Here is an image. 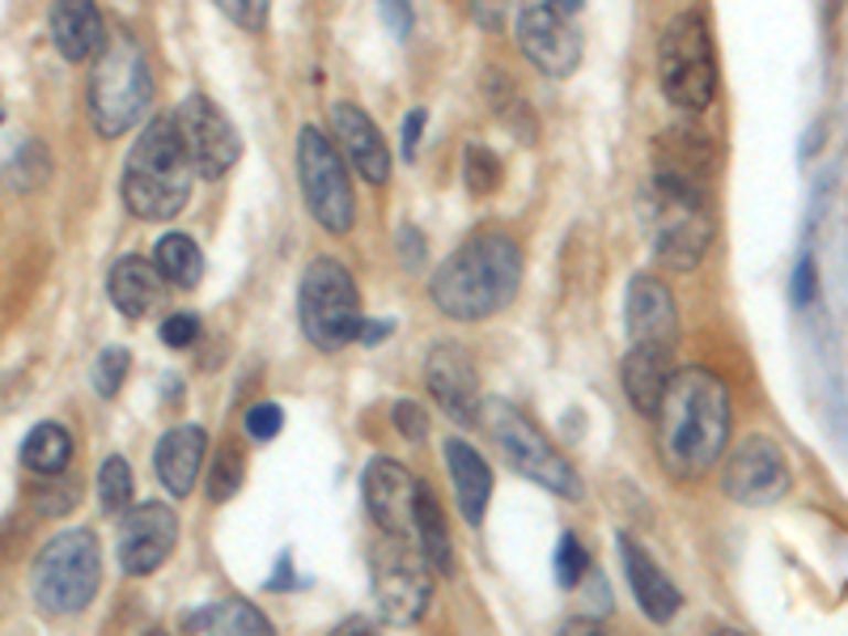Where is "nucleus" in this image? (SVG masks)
<instances>
[{
	"label": "nucleus",
	"mask_w": 848,
	"mask_h": 636,
	"mask_svg": "<svg viewBox=\"0 0 848 636\" xmlns=\"http://www.w3.org/2000/svg\"><path fill=\"white\" fill-rule=\"evenodd\" d=\"M383 335H390V323H361V332H356V344H378Z\"/></svg>",
	"instance_id": "nucleus-50"
},
{
	"label": "nucleus",
	"mask_w": 848,
	"mask_h": 636,
	"mask_svg": "<svg viewBox=\"0 0 848 636\" xmlns=\"http://www.w3.org/2000/svg\"><path fill=\"white\" fill-rule=\"evenodd\" d=\"M463 183L471 195H493L496 187H501V162H496L493 149H484V144H466Z\"/></svg>",
	"instance_id": "nucleus-36"
},
{
	"label": "nucleus",
	"mask_w": 848,
	"mask_h": 636,
	"mask_svg": "<svg viewBox=\"0 0 848 636\" xmlns=\"http://www.w3.org/2000/svg\"><path fill=\"white\" fill-rule=\"evenodd\" d=\"M243 475H247V459L234 442H221L217 459L208 467V497L213 500H229L238 488H243Z\"/></svg>",
	"instance_id": "nucleus-35"
},
{
	"label": "nucleus",
	"mask_w": 848,
	"mask_h": 636,
	"mask_svg": "<svg viewBox=\"0 0 848 636\" xmlns=\"http://www.w3.org/2000/svg\"><path fill=\"white\" fill-rule=\"evenodd\" d=\"M103 585V552L89 530H64L34 556L30 590L47 615H77Z\"/></svg>",
	"instance_id": "nucleus-8"
},
{
	"label": "nucleus",
	"mask_w": 848,
	"mask_h": 636,
	"mask_svg": "<svg viewBox=\"0 0 848 636\" xmlns=\"http://www.w3.org/2000/svg\"><path fill=\"white\" fill-rule=\"evenodd\" d=\"M712 636H742V633H730V628H721V633H712Z\"/></svg>",
	"instance_id": "nucleus-52"
},
{
	"label": "nucleus",
	"mask_w": 848,
	"mask_h": 636,
	"mask_svg": "<svg viewBox=\"0 0 848 636\" xmlns=\"http://www.w3.org/2000/svg\"><path fill=\"white\" fill-rule=\"evenodd\" d=\"M298 319L305 339L319 348V353H340L344 344H353L365 314H361V293H356L353 272L331 259L319 255L298 289Z\"/></svg>",
	"instance_id": "nucleus-9"
},
{
	"label": "nucleus",
	"mask_w": 848,
	"mask_h": 636,
	"mask_svg": "<svg viewBox=\"0 0 848 636\" xmlns=\"http://www.w3.org/2000/svg\"><path fill=\"white\" fill-rule=\"evenodd\" d=\"M446 467H450V479H454V497H459V514H463L466 526L484 522V509H489V497H493V471L480 459L475 445L450 438L446 442Z\"/></svg>",
	"instance_id": "nucleus-24"
},
{
	"label": "nucleus",
	"mask_w": 848,
	"mask_h": 636,
	"mask_svg": "<svg viewBox=\"0 0 848 636\" xmlns=\"http://www.w3.org/2000/svg\"><path fill=\"white\" fill-rule=\"evenodd\" d=\"M0 119H4V111H0Z\"/></svg>",
	"instance_id": "nucleus-54"
},
{
	"label": "nucleus",
	"mask_w": 848,
	"mask_h": 636,
	"mask_svg": "<svg viewBox=\"0 0 848 636\" xmlns=\"http://www.w3.org/2000/svg\"><path fill=\"white\" fill-rule=\"evenodd\" d=\"M657 459L679 484L700 479L730 445V390L712 369H679L670 374L666 395L657 403Z\"/></svg>",
	"instance_id": "nucleus-1"
},
{
	"label": "nucleus",
	"mask_w": 848,
	"mask_h": 636,
	"mask_svg": "<svg viewBox=\"0 0 848 636\" xmlns=\"http://www.w3.org/2000/svg\"><path fill=\"white\" fill-rule=\"evenodd\" d=\"M47 174H52V153L43 149V140H26V144L13 153L9 170H4V183H9L13 192H34V187L47 183Z\"/></svg>",
	"instance_id": "nucleus-33"
},
{
	"label": "nucleus",
	"mask_w": 848,
	"mask_h": 636,
	"mask_svg": "<svg viewBox=\"0 0 848 636\" xmlns=\"http://www.w3.org/2000/svg\"><path fill=\"white\" fill-rule=\"evenodd\" d=\"M790 298L794 305H811L815 302V259L811 255H802L794 268V284H790Z\"/></svg>",
	"instance_id": "nucleus-43"
},
{
	"label": "nucleus",
	"mask_w": 848,
	"mask_h": 636,
	"mask_svg": "<svg viewBox=\"0 0 848 636\" xmlns=\"http://www.w3.org/2000/svg\"><path fill=\"white\" fill-rule=\"evenodd\" d=\"M128 365H132L128 348H119V344L103 348V353L94 357V369H89V378H94V390H98L103 399H115V395H119V387H124V378H128Z\"/></svg>",
	"instance_id": "nucleus-37"
},
{
	"label": "nucleus",
	"mask_w": 848,
	"mask_h": 636,
	"mask_svg": "<svg viewBox=\"0 0 848 636\" xmlns=\"http://www.w3.org/2000/svg\"><path fill=\"white\" fill-rule=\"evenodd\" d=\"M179 543V518L162 500L137 505L119 518V569L128 578H144L162 569Z\"/></svg>",
	"instance_id": "nucleus-15"
},
{
	"label": "nucleus",
	"mask_w": 848,
	"mask_h": 636,
	"mask_svg": "<svg viewBox=\"0 0 848 636\" xmlns=\"http://www.w3.org/2000/svg\"><path fill=\"white\" fill-rule=\"evenodd\" d=\"M204 454H208V433L200 424H179L170 429L162 442H158V479L165 484L170 497H187L200 479L204 467Z\"/></svg>",
	"instance_id": "nucleus-23"
},
{
	"label": "nucleus",
	"mask_w": 848,
	"mask_h": 636,
	"mask_svg": "<svg viewBox=\"0 0 848 636\" xmlns=\"http://www.w3.org/2000/svg\"><path fill=\"white\" fill-rule=\"evenodd\" d=\"M480 412H484L480 420H484L493 445L501 450V459L518 471V475L535 479L539 488H548L556 497L581 500L586 484H581L577 467L551 445L548 433L522 412V408H514L509 399H489V403H480Z\"/></svg>",
	"instance_id": "nucleus-6"
},
{
	"label": "nucleus",
	"mask_w": 848,
	"mask_h": 636,
	"mask_svg": "<svg viewBox=\"0 0 848 636\" xmlns=\"http://www.w3.org/2000/svg\"><path fill=\"white\" fill-rule=\"evenodd\" d=\"M331 123H335V140L340 149L348 153V162L356 166V174L374 187H383L390 179V149H386L383 132L369 115L353 107V103H335L331 107Z\"/></svg>",
	"instance_id": "nucleus-19"
},
{
	"label": "nucleus",
	"mask_w": 848,
	"mask_h": 636,
	"mask_svg": "<svg viewBox=\"0 0 848 636\" xmlns=\"http://www.w3.org/2000/svg\"><path fill=\"white\" fill-rule=\"evenodd\" d=\"M361 497L365 509L374 514V522L386 539H411V518H416V497H420V479L395 459H374L361 475Z\"/></svg>",
	"instance_id": "nucleus-16"
},
{
	"label": "nucleus",
	"mask_w": 848,
	"mask_h": 636,
	"mask_svg": "<svg viewBox=\"0 0 848 636\" xmlns=\"http://www.w3.org/2000/svg\"><path fill=\"white\" fill-rule=\"evenodd\" d=\"M153 268L170 284L195 289L200 277H204V250L195 247V238H187V234H165L158 242V255H153Z\"/></svg>",
	"instance_id": "nucleus-30"
},
{
	"label": "nucleus",
	"mask_w": 848,
	"mask_h": 636,
	"mask_svg": "<svg viewBox=\"0 0 848 636\" xmlns=\"http://www.w3.org/2000/svg\"><path fill=\"white\" fill-rule=\"evenodd\" d=\"M68 459H73V433L64 424H55V420L34 424L26 433V442H22V463L34 475H60L68 467Z\"/></svg>",
	"instance_id": "nucleus-29"
},
{
	"label": "nucleus",
	"mask_w": 848,
	"mask_h": 636,
	"mask_svg": "<svg viewBox=\"0 0 848 636\" xmlns=\"http://www.w3.org/2000/svg\"><path fill=\"white\" fill-rule=\"evenodd\" d=\"M82 500V484H77V475H47V479H39L34 484V493H30V505L39 509V514H73V505Z\"/></svg>",
	"instance_id": "nucleus-34"
},
{
	"label": "nucleus",
	"mask_w": 848,
	"mask_h": 636,
	"mask_svg": "<svg viewBox=\"0 0 848 636\" xmlns=\"http://www.w3.org/2000/svg\"><path fill=\"white\" fill-rule=\"evenodd\" d=\"M670 353H654V348H629V357L620 365V382H624V395L632 399V408L645 416L657 412L662 395H666V382H670Z\"/></svg>",
	"instance_id": "nucleus-26"
},
{
	"label": "nucleus",
	"mask_w": 848,
	"mask_h": 636,
	"mask_svg": "<svg viewBox=\"0 0 848 636\" xmlns=\"http://www.w3.org/2000/svg\"><path fill=\"white\" fill-rule=\"evenodd\" d=\"M411 539H416V552L429 569H438L441 578L454 573V552H450V530H446V514H441L438 497L429 484H420V497H416V518H411Z\"/></svg>",
	"instance_id": "nucleus-27"
},
{
	"label": "nucleus",
	"mask_w": 848,
	"mask_h": 636,
	"mask_svg": "<svg viewBox=\"0 0 848 636\" xmlns=\"http://www.w3.org/2000/svg\"><path fill=\"white\" fill-rule=\"evenodd\" d=\"M586 573H590V552L581 548V539H577L573 530H565L560 543H556V581L565 590H577L586 581Z\"/></svg>",
	"instance_id": "nucleus-38"
},
{
	"label": "nucleus",
	"mask_w": 848,
	"mask_h": 636,
	"mask_svg": "<svg viewBox=\"0 0 848 636\" xmlns=\"http://www.w3.org/2000/svg\"><path fill=\"white\" fill-rule=\"evenodd\" d=\"M645 225H650L654 255L666 268L675 272L696 268L709 255V242L717 234L709 187L654 170V187L645 195Z\"/></svg>",
	"instance_id": "nucleus-4"
},
{
	"label": "nucleus",
	"mask_w": 848,
	"mask_h": 636,
	"mask_svg": "<svg viewBox=\"0 0 848 636\" xmlns=\"http://www.w3.org/2000/svg\"><path fill=\"white\" fill-rule=\"evenodd\" d=\"M620 560H624V573H629V585L636 594L641 611L654 619V624H670L679 607H684V594L675 590V581L666 578L662 569L654 564V556L645 552L636 539L620 535Z\"/></svg>",
	"instance_id": "nucleus-20"
},
{
	"label": "nucleus",
	"mask_w": 848,
	"mask_h": 636,
	"mask_svg": "<svg viewBox=\"0 0 848 636\" xmlns=\"http://www.w3.org/2000/svg\"><path fill=\"white\" fill-rule=\"evenodd\" d=\"M369 573H374V603L386 624L411 628L433 599V573L420 552H411L404 539H386L369 556Z\"/></svg>",
	"instance_id": "nucleus-12"
},
{
	"label": "nucleus",
	"mask_w": 848,
	"mask_h": 636,
	"mask_svg": "<svg viewBox=\"0 0 848 636\" xmlns=\"http://www.w3.org/2000/svg\"><path fill=\"white\" fill-rule=\"evenodd\" d=\"M192 200V166L170 119H153L124 162V204L140 222H170Z\"/></svg>",
	"instance_id": "nucleus-3"
},
{
	"label": "nucleus",
	"mask_w": 848,
	"mask_h": 636,
	"mask_svg": "<svg viewBox=\"0 0 848 636\" xmlns=\"http://www.w3.org/2000/svg\"><path fill=\"white\" fill-rule=\"evenodd\" d=\"M657 82L670 107L700 115L717 98V47L705 13H675L657 43Z\"/></svg>",
	"instance_id": "nucleus-7"
},
{
	"label": "nucleus",
	"mask_w": 848,
	"mask_h": 636,
	"mask_svg": "<svg viewBox=\"0 0 848 636\" xmlns=\"http://www.w3.org/2000/svg\"><path fill=\"white\" fill-rule=\"evenodd\" d=\"M383 22H386L390 30H395L399 39H408V30H411V9H408V4H383Z\"/></svg>",
	"instance_id": "nucleus-46"
},
{
	"label": "nucleus",
	"mask_w": 848,
	"mask_h": 636,
	"mask_svg": "<svg viewBox=\"0 0 848 636\" xmlns=\"http://www.w3.org/2000/svg\"><path fill=\"white\" fill-rule=\"evenodd\" d=\"M425 382L450 420H459V424L480 420V374L463 344H450V339L433 344V353L425 360Z\"/></svg>",
	"instance_id": "nucleus-18"
},
{
	"label": "nucleus",
	"mask_w": 848,
	"mask_h": 636,
	"mask_svg": "<svg viewBox=\"0 0 848 636\" xmlns=\"http://www.w3.org/2000/svg\"><path fill=\"white\" fill-rule=\"evenodd\" d=\"M187 628H204L208 636H276V628L268 624V615L247 603V599H229L213 611H200L195 619L183 615Z\"/></svg>",
	"instance_id": "nucleus-28"
},
{
	"label": "nucleus",
	"mask_w": 848,
	"mask_h": 636,
	"mask_svg": "<svg viewBox=\"0 0 848 636\" xmlns=\"http://www.w3.org/2000/svg\"><path fill=\"white\" fill-rule=\"evenodd\" d=\"M153 103V73L132 34L107 39L89 73V119L98 137H124Z\"/></svg>",
	"instance_id": "nucleus-5"
},
{
	"label": "nucleus",
	"mask_w": 848,
	"mask_h": 636,
	"mask_svg": "<svg viewBox=\"0 0 848 636\" xmlns=\"http://www.w3.org/2000/svg\"><path fill=\"white\" fill-rule=\"evenodd\" d=\"M420 132H425V107H416V111L404 119V158H416V149H420Z\"/></svg>",
	"instance_id": "nucleus-45"
},
{
	"label": "nucleus",
	"mask_w": 848,
	"mask_h": 636,
	"mask_svg": "<svg viewBox=\"0 0 848 636\" xmlns=\"http://www.w3.org/2000/svg\"><path fill=\"white\" fill-rule=\"evenodd\" d=\"M132 493H137V479H132L128 459L110 454L107 463H103V471H98V500H103V509L115 514V518H124V514L132 509Z\"/></svg>",
	"instance_id": "nucleus-32"
},
{
	"label": "nucleus",
	"mask_w": 848,
	"mask_h": 636,
	"mask_svg": "<svg viewBox=\"0 0 848 636\" xmlns=\"http://www.w3.org/2000/svg\"><path fill=\"white\" fill-rule=\"evenodd\" d=\"M654 158H657V174H675V179L709 187L712 170H717V144H712L709 132H700V128H691V123H679V128H670L666 137H657Z\"/></svg>",
	"instance_id": "nucleus-22"
},
{
	"label": "nucleus",
	"mask_w": 848,
	"mask_h": 636,
	"mask_svg": "<svg viewBox=\"0 0 848 636\" xmlns=\"http://www.w3.org/2000/svg\"><path fill=\"white\" fill-rule=\"evenodd\" d=\"M624 327H629L632 348H654V353H675L679 344V310L670 284L657 277H632L629 298H624Z\"/></svg>",
	"instance_id": "nucleus-17"
},
{
	"label": "nucleus",
	"mask_w": 848,
	"mask_h": 636,
	"mask_svg": "<svg viewBox=\"0 0 848 636\" xmlns=\"http://www.w3.org/2000/svg\"><path fill=\"white\" fill-rule=\"evenodd\" d=\"M47 26H52V39L60 47V56L82 64V60H94L103 47H107V22L94 4L85 0H60L47 9Z\"/></svg>",
	"instance_id": "nucleus-21"
},
{
	"label": "nucleus",
	"mask_w": 848,
	"mask_h": 636,
	"mask_svg": "<svg viewBox=\"0 0 848 636\" xmlns=\"http://www.w3.org/2000/svg\"><path fill=\"white\" fill-rule=\"evenodd\" d=\"M293 585V560H289V552L276 560V573L268 578V590H289Z\"/></svg>",
	"instance_id": "nucleus-48"
},
{
	"label": "nucleus",
	"mask_w": 848,
	"mask_h": 636,
	"mask_svg": "<svg viewBox=\"0 0 848 636\" xmlns=\"http://www.w3.org/2000/svg\"><path fill=\"white\" fill-rule=\"evenodd\" d=\"M221 13L229 22H238L243 30H250V34L268 26V4L264 0H221Z\"/></svg>",
	"instance_id": "nucleus-39"
},
{
	"label": "nucleus",
	"mask_w": 848,
	"mask_h": 636,
	"mask_svg": "<svg viewBox=\"0 0 848 636\" xmlns=\"http://www.w3.org/2000/svg\"><path fill=\"white\" fill-rule=\"evenodd\" d=\"M823 123H815V128H811V137H806V149H802V153H815V149H819V144H823Z\"/></svg>",
	"instance_id": "nucleus-51"
},
{
	"label": "nucleus",
	"mask_w": 848,
	"mask_h": 636,
	"mask_svg": "<svg viewBox=\"0 0 848 636\" xmlns=\"http://www.w3.org/2000/svg\"><path fill=\"white\" fill-rule=\"evenodd\" d=\"M170 128H174V137H179V149H183L192 174L221 179V174H229L234 162L243 158L238 128H234L229 115L221 111L213 98H204V94H187V98L174 107Z\"/></svg>",
	"instance_id": "nucleus-11"
},
{
	"label": "nucleus",
	"mask_w": 848,
	"mask_h": 636,
	"mask_svg": "<svg viewBox=\"0 0 848 636\" xmlns=\"http://www.w3.org/2000/svg\"><path fill=\"white\" fill-rule=\"evenodd\" d=\"M484 89H489V103H493L496 119H505V123H509V128H514L526 144H535L539 128H535V119H530V111H526V103L518 98V89L505 82V73H501V68H489Z\"/></svg>",
	"instance_id": "nucleus-31"
},
{
	"label": "nucleus",
	"mask_w": 848,
	"mask_h": 636,
	"mask_svg": "<svg viewBox=\"0 0 848 636\" xmlns=\"http://www.w3.org/2000/svg\"><path fill=\"white\" fill-rule=\"evenodd\" d=\"M560 636H607V633H602V628H599V624H594V619H586V615H577V619H569V624L560 628Z\"/></svg>",
	"instance_id": "nucleus-49"
},
{
	"label": "nucleus",
	"mask_w": 848,
	"mask_h": 636,
	"mask_svg": "<svg viewBox=\"0 0 848 636\" xmlns=\"http://www.w3.org/2000/svg\"><path fill=\"white\" fill-rule=\"evenodd\" d=\"M298 174H301V195H305V204H310V217L323 225V229H331V234H348L356 222L353 179H348V166H344L335 140H328L319 128H301Z\"/></svg>",
	"instance_id": "nucleus-10"
},
{
	"label": "nucleus",
	"mask_w": 848,
	"mask_h": 636,
	"mask_svg": "<svg viewBox=\"0 0 848 636\" xmlns=\"http://www.w3.org/2000/svg\"><path fill=\"white\" fill-rule=\"evenodd\" d=\"M518 47L539 73L560 77V82L573 77L581 64V34L551 0L526 4L518 13Z\"/></svg>",
	"instance_id": "nucleus-14"
},
{
	"label": "nucleus",
	"mask_w": 848,
	"mask_h": 636,
	"mask_svg": "<svg viewBox=\"0 0 848 636\" xmlns=\"http://www.w3.org/2000/svg\"><path fill=\"white\" fill-rule=\"evenodd\" d=\"M390 420H395V429H399L408 442H425V438H429V416H425V408H420V403H411V399L395 403Z\"/></svg>",
	"instance_id": "nucleus-40"
},
{
	"label": "nucleus",
	"mask_w": 848,
	"mask_h": 636,
	"mask_svg": "<svg viewBox=\"0 0 848 636\" xmlns=\"http://www.w3.org/2000/svg\"><path fill=\"white\" fill-rule=\"evenodd\" d=\"M721 488L739 505H776L790 493V463L772 438H747L721 467Z\"/></svg>",
	"instance_id": "nucleus-13"
},
{
	"label": "nucleus",
	"mask_w": 848,
	"mask_h": 636,
	"mask_svg": "<svg viewBox=\"0 0 848 636\" xmlns=\"http://www.w3.org/2000/svg\"><path fill=\"white\" fill-rule=\"evenodd\" d=\"M158 293H162V284H158V268H153L149 259H140V255H124V259L110 268L107 298H110V305L124 314V319H140V314H149L153 302H158Z\"/></svg>",
	"instance_id": "nucleus-25"
},
{
	"label": "nucleus",
	"mask_w": 848,
	"mask_h": 636,
	"mask_svg": "<svg viewBox=\"0 0 848 636\" xmlns=\"http://www.w3.org/2000/svg\"><path fill=\"white\" fill-rule=\"evenodd\" d=\"M195 335H200V319L187 314V310L170 314V319L162 323V344L165 348H187V344H195Z\"/></svg>",
	"instance_id": "nucleus-42"
},
{
	"label": "nucleus",
	"mask_w": 848,
	"mask_h": 636,
	"mask_svg": "<svg viewBox=\"0 0 848 636\" xmlns=\"http://www.w3.org/2000/svg\"><path fill=\"white\" fill-rule=\"evenodd\" d=\"M280 424H285V412H280L276 403H255V408H247V433L255 442H272L276 433H280Z\"/></svg>",
	"instance_id": "nucleus-41"
},
{
	"label": "nucleus",
	"mask_w": 848,
	"mask_h": 636,
	"mask_svg": "<svg viewBox=\"0 0 848 636\" xmlns=\"http://www.w3.org/2000/svg\"><path fill=\"white\" fill-rule=\"evenodd\" d=\"M331 636H383V633H378V628H374L365 615H348V619H344V624H340V628H335Z\"/></svg>",
	"instance_id": "nucleus-47"
},
{
	"label": "nucleus",
	"mask_w": 848,
	"mask_h": 636,
	"mask_svg": "<svg viewBox=\"0 0 848 636\" xmlns=\"http://www.w3.org/2000/svg\"><path fill=\"white\" fill-rule=\"evenodd\" d=\"M522 284V250L509 234L484 229L466 238L459 250L441 259V268L429 280V293L446 319L480 323L493 319L518 298Z\"/></svg>",
	"instance_id": "nucleus-2"
},
{
	"label": "nucleus",
	"mask_w": 848,
	"mask_h": 636,
	"mask_svg": "<svg viewBox=\"0 0 848 636\" xmlns=\"http://www.w3.org/2000/svg\"><path fill=\"white\" fill-rule=\"evenodd\" d=\"M144 636H165V633H162V628H153V633H144Z\"/></svg>",
	"instance_id": "nucleus-53"
},
{
	"label": "nucleus",
	"mask_w": 848,
	"mask_h": 636,
	"mask_svg": "<svg viewBox=\"0 0 848 636\" xmlns=\"http://www.w3.org/2000/svg\"><path fill=\"white\" fill-rule=\"evenodd\" d=\"M399 250H404V263H408L411 272L425 268V238H420V229L404 225V229H399Z\"/></svg>",
	"instance_id": "nucleus-44"
}]
</instances>
